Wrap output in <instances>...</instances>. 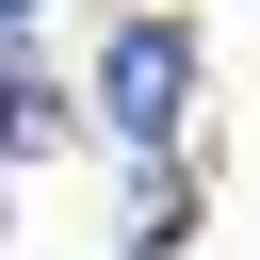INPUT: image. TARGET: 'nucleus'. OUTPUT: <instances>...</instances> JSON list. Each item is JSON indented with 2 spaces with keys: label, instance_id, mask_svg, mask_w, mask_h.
I'll list each match as a JSON object with an SVG mask.
<instances>
[{
  "label": "nucleus",
  "instance_id": "nucleus-1",
  "mask_svg": "<svg viewBox=\"0 0 260 260\" xmlns=\"http://www.w3.org/2000/svg\"><path fill=\"white\" fill-rule=\"evenodd\" d=\"M179 114H195V32H179V16H130V32L98 49V130H114V146H162Z\"/></svg>",
  "mask_w": 260,
  "mask_h": 260
},
{
  "label": "nucleus",
  "instance_id": "nucleus-2",
  "mask_svg": "<svg viewBox=\"0 0 260 260\" xmlns=\"http://www.w3.org/2000/svg\"><path fill=\"white\" fill-rule=\"evenodd\" d=\"M49 146H65V98H49L32 65H0V179H16V162H49Z\"/></svg>",
  "mask_w": 260,
  "mask_h": 260
},
{
  "label": "nucleus",
  "instance_id": "nucleus-3",
  "mask_svg": "<svg viewBox=\"0 0 260 260\" xmlns=\"http://www.w3.org/2000/svg\"><path fill=\"white\" fill-rule=\"evenodd\" d=\"M179 228H195V195H179V179L146 162V179H130V244H179Z\"/></svg>",
  "mask_w": 260,
  "mask_h": 260
},
{
  "label": "nucleus",
  "instance_id": "nucleus-4",
  "mask_svg": "<svg viewBox=\"0 0 260 260\" xmlns=\"http://www.w3.org/2000/svg\"><path fill=\"white\" fill-rule=\"evenodd\" d=\"M16 16H32V0H0V32H16Z\"/></svg>",
  "mask_w": 260,
  "mask_h": 260
}]
</instances>
